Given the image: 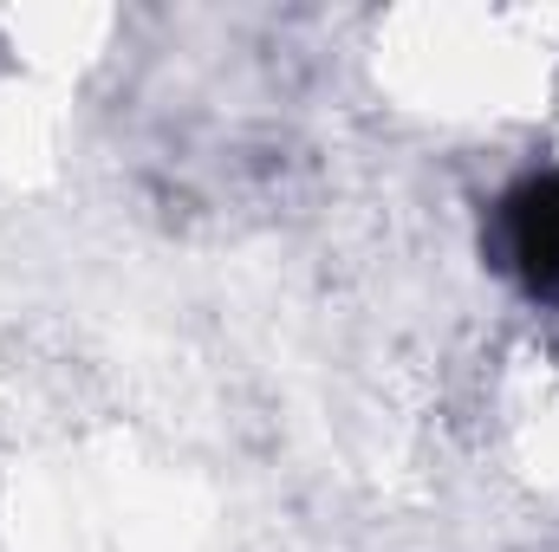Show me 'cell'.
I'll use <instances>...</instances> for the list:
<instances>
[{
  "label": "cell",
  "instance_id": "1",
  "mask_svg": "<svg viewBox=\"0 0 559 552\" xmlns=\"http://www.w3.org/2000/svg\"><path fill=\"white\" fill-rule=\"evenodd\" d=\"M508 254L527 292L559 299V169L521 182L508 195Z\"/></svg>",
  "mask_w": 559,
  "mask_h": 552
}]
</instances>
